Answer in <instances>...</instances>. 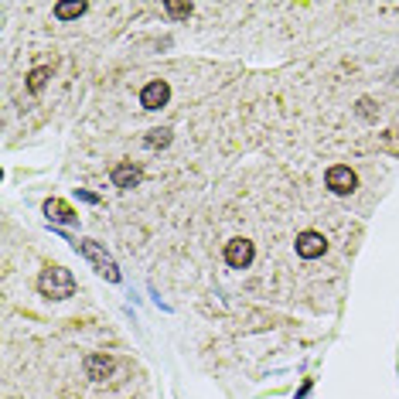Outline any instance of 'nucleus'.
I'll use <instances>...</instances> for the list:
<instances>
[{"label":"nucleus","mask_w":399,"mask_h":399,"mask_svg":"<svg viewBox=\"0 0 399 399\" xmlns=\"http://www.w3.org/2000/svg\"><path fill=\"white\" fill-rule=\"evenodd\" d=\"M38 290L45 297H52V301H65V297L76 294V277L65 266H48L38 277Z\"/></svg>","instance_id":"f257e3e1"},{"label":"nucleus","mask_w":399,"mask_h":399,"mask_svg":"<svg viewBox=\"0 0 399 399\" xmlns=\"http://www.w3.org/2000/svg\"><path fill=\"white\" fill-rule=\"evenodd\" d=\"M76 246H79V253H82V256H86V260H89V263H93L103 277H106V280H113V284L120 280V266H116V260L103 246H99V243H93V239H82V243H76Z\"/></svg>","instance_id":"f03ea898"},{"label":"nucleus","mask_w":399,"mask_h":399,"mask_svg":"<svg viewBox=\"0 0 399 399\" xmlns=\"http://www.w3.org/2000/svg\"><path fill=\"white\" fill-rule=\"evenodd\" d=\"M253 256H256V249H253L249 239H232V243H226V263L232 270H246L253 263Z\"/></svg>","instance_id":"7ed1b4c3"},{"label":"nucleus","mask_w":399,"mask_h":399,"mask_svg":"<svg viewBox=\"0 0 399 399\" xmlns=\"http://www.w3.org/2000/svg\"><path fill=\"white\" fill-rule=\"evenodd\" d=\"M171 99V89H168V82H161V79H154L144 86V93H140V106L144 110H161L164 103Z\"/></svg>","instance_id":"20e7f679"},{"label":"nucleus","mask_w":399,"mask_h":399,"mask_svg":"<svg viewBox=\"0 0 399 399\" xmlns=\"http://www.w3.org/2000/svg\"><path fill=\"white\" fill-rule=\"evenodd\" d=\"M324 246H328V243H324L321 232H311V229H307V232L297 236V256H301V260H318V256H324Z\"/></svg>","instance_id":"39448f33"},{"label":"nucleus","mask_w":399,"mask_h":399,"mask_svg":"<svg viewBox=\"0 0 399 399\" xmlns=\"http://www.w3.org/2000/svg\"><path fill=\"white\" fill-rule=\"evenodd\" d=\"M359 181H355V174L352 168H345V164H335V168H328V188L335 191V195H348V191L355 188Z\"/></svg>","instance_id":"423d86ee"},{"label":"nucleus","mask_w":399,"mask_h":399,"mask_svg":"<svg viewBox=\"0 0 399 399\" xmlns=\"http://www.w3.org/2000/svg\"><path fill=\"white\" fill-rule=\"evenodd\" d=\"M113 372H116V359H110V355H89L86 359V376L93 382H106Z\"/></svg>","instance_id":"0eeeda50"},{"label":"nucleus","mask_w":399,"mask_h":399,"mask_svg":"<svg viewBox=\"0 0 399 399\" xmlns=\"http://www.w3.org/2000/svg\"><path fill=\"white\" fill-rule=\"evenodd\" d=\"M140 178H144V171H140L137 164H116L113 168V185L116 188H133V185H140Z\"/></svg>","instance_id":"6e6552de"},{"label":"nucleus","mask_w":399,"mask_h":399,"mask_svg":"<svg viewBox=\"0 0 399 399\" xmlns=\"http://www.w3.org/2000/svg\"><path fill=\"white\" fill-rule=\"evenodd\" d=\"M86 0H62V4H55V18L58 21H76L86 14Z\"/></svg>","instance_id":"1a4fd4ad"},{"label":"nucleus","mask_w":399,"mask_h":399,"mask_svg":"<svg viewBox=\"0 0 399 399\" xmlns=\"http://www.w3.org/2000/svg\"><path fill=\"white\" fill-rule=\"evenodd\" d=\"M45 212H48L52 219H58V222H76V212L69 209L65 202H58V198H52V202L45 205Z\"/></svg>","instance_id":"9d476101"},{"label":"nucleus","mask_w":399,"mask_h":399,"mask_svg":"<svg viewBox=\"0 0 399 399\" xmlns=\"http://www.w3.org/2000/svg\"><path fill=\"white\" fill-rule=\"evenodd\" d=\"M144 144H147V147H168V144H171V130H151L144 137Z\"/></svg>","instance_id":"9b49d317"},{"label":"nucleus","mask_w":399,"mask_h":399,"mask_svg":"<svg viewBox=\"0 0 399 399\" xmlns=\"http://www.w3.org/2000/svg\"><path fill=\"white\" fill-rule=\"evenodd\" d=\"M45 82H48V69H35V72L28 76V89H31V93H41Z\"/></svg>","instance_id":"f8f14e48"},{"label":"nucleus","mask_w":399,"mask_h":399,"mask_svg":"<svg viewBox=\"0 0 399 399\" xmlns=\"http://www.w3.org/2000/svg\"><path fill=\"white\" fill-rule=\"evenodd\" d=\"M164 7H168V14H171V18H188V14H191V4H178V0H168Z\"/></svg>","instance_id":"ddd939ff"}]
</instances>
